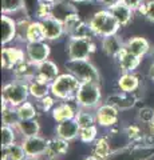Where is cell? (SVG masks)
Wrapping results in <instances>:
<instances>
[{
  "label": "cell",
  "instance_id": "cell-39",
  "mask_svg": "<svg viewBox=\"0 0 154 160\" xmlns=\"http://www.w3.org/2000/svg\"><path fill=\"white\" fill-rule=\"evenodd\" d=\"M29 23H31L29 18H24L16 22V40L22 43H27V31Z\"/></svg>",
  "mask_w": 154,
  "mask_h": 160
},
{
  "label": "cell",
  "instance_id": "cell-16",
  "mask_svg": "<svg viewBox=\"0 0 154 160\" xmlns=\"http://www.w3.org/2000/svg\"><path fill=\"white\" fill-rule=\"evenodd\" d=\"M125 49L129 51L130 53L135 55L138 58H143L150 52V43L146 38H142V36H133L125 42Z\"/></svg>",
  "mask_w": 154,
  "mask_h": 160
},
{
  "label": "cell",
  "instance_id": "cell-11",
  "mask_svg": "<svg viewBox=\"0 0 154 160\" xmlns=\"http://www.w3.org/2000/svg\"><path fill=\"white\" fill-rule=\"evenodd\" d=\"M26 51L18 47H3L2 48V68L13 69L19 63L26 60Z\"/></svg>",
  "mask_w": 154,
  "mask_h": 160
},
{
  "label": "cell",
  "instance_id": "cell-20",
  "mask_svg": "<svg viewBox=\"0 0 154 160\" xmlns=\"http://www.w3.org/2000/svg\"><path fill=\"white\" fill-rule=\"evenodd\" d=\"M141 86V80L134 72H122L117 80V87L121 92L134 93Z\"/></svg>",
  "mask_w": 154,
  "mask_h": 160
},
{
  "label": "cell",
  "instance_id": "cell-13",
  "mask_svg": "<svg viewBox=\"0 0 154 160\" xmlns=\"http://www.w3.org/2000/svg\"><path fill=\"white\" fill-rule=\"evenodd\" d=\"M107 9L113 13V16L117 19V22L119 23L121 28L129 26V24L133 22L134 13H135V11H133L131 8H129L126 4H123L121 2V0H118V2L111 4L110 7H107Z\"/></svg>",
  "mask_w": 154,
  "mask_h": 160
},
{
  "label": "cell",
  "instance_id": "cell-46",
  "mask_svg": "<svg viewBox=\"0 0 154 160\" xmlns=\"http://www.w3.org/2000/svg\"><path fill=\"white\" fill-rule=\"evenodd\" d=\"M149 132H150L151 135H153V136H154V120H153V122L150 123V124H149Z\"/></svg>",
  "mask_w": 154,
  "mask_h": 160
},
{
  "label": "cell",
  "instance_id": "cell-14",
  "mask_svg": "<svg viewBox=\"0 0 154 160\" xmlns=\"http://www.w3.org/2000/svg\"><path fill=\"white\" fill-rule=\"evenodd\" d=\"M42 24H43V29H44L46 42H55V40L61 39L63 35H66L63 23L59 22L55 18L44 19V20H42Z\"/></svg>",
  "mask_w": 154,
  "mask_h": 160
},
{
  "label": "cell",
  "instance_id": "cell-40",
  "mask_svg": "<svg viewBox=\"0 0 154 160\" xmlns=\"http://www.w3.org/2000/svg\"><path fill=\"white\" fill-rule=\"evenodd\" d=\"M137 119L140 123H143L149 126L153 120H154V108L151 107H142L138 109V113H137Z\"/></svg>",
  "mask_w": 154,
  "mask_h": 160
},
{
  "label": "cell",
  "instance_id": "cell-23",
  "mask_svg": "<svg viewBox=\"0 0 154 160\" xmlns=\"http://www.w3.org/2000/svg\"><path fill=\"white\" fill-rule=\"evenodd\" d=\"M16 39V22L9 15L2 13V44L7 46Z\"/></svg>",
  "mask_w": 154,
  "mask_h": 160
},
{
  "label": "cell",
  "instance_id": "cell-35",
  "mask_svg": "<svg viewBox=\"0 0 154 160\" xmlns=\"http://www.w3.org/2000/svg\"><path fill=\"white\" fill-rule=\"evenodd\" d=\"M6 151L8 153L9 160H26L27 153L24 151V147L22 146V143H12L9 147L6 148Z\"/></svg>",
  "mask_w": 154,
  "mask_h": 160
},
{
  "label": "cell",
  "instance_id": "cell-29",
  "mask_svg": "<svg viewBox=\"0 0 154 160\" xmlns=\"http://www.w3.org/2000/svg\"><path fill=\"white\" fill-rule=\"evenodd\" d=\"M75 122L78 123V126L81 127V128L97 126L95 111H94V109H87V108L78 107L77 115H75Z\"/></svg>",
  "mask_w": 154,
  "mask_h": 160
},
{
  "label": "cell",
  "instance_id": "cell-10",
  "mask_svg": "<svg viewBox=\"0 0 154 160\" xmlns=\"http://www.w3.org/2000/svg\"><path fill=\"white\" fill-rule=\"evenodd\" d=\"M22 146L24 147V151L27 153V158H42L47 153L48 148V139L36 135L31 138L22 139Z\"/></svg>",
  "mask_w": 154,
  "mask_h": 160
},
{
  "label": "cell",
  "instance_id": "cell-22",
  "mask_svg": "<svg viewBox=\"0 0 154 160\" xmlns=\"http://www.w3.org/2000/svg\"><path fill=\"white\" fill-rule=\"evenodd\" d=\"M115 60L118 63L119 69H121L122 72H134L141 64V58L130 53L129 51H126V49H123L115 58Z\"/></svg>",
  "mask_w": 154,
  "mask_h": 160
},
{
  "label": "cell",
  "instance_id": "cell-5",
  "mask_svg": "<svg viewBox=\"0 0 154 160\" xmlns=\"http://www.w3.org/2000/svg\"><path fill=\"white\" fill-rule=\"evenodd\" d=\"M29 98L28 83L20 82V80H13L7 83L2 88V99L11 107H19L24 102H27Z\"/></svg>",
  "mask_w": 154,
  "mask_h": 160
},
{
  "label": "cell",
  "instance_id": "cell-19",
  "mask_svg": "<svg viewBox=\"0 0 154 160\" xmlns=\"http://www.w3.org/2000/svg\"><path fill=\"white\" fill-rule=\"evenodd\" d=\"M61 72H59V67L56 63H54L52 60L47 59L46 62H43L36 66V78H39L43 82H47L51 84L55 80Z\"/></svg>",
  "mask_w": 154,
  "mask_h": 160
},
{
  "label": "cell",
  "instance_id": "cell-44",
  "mask_svg": "<svg viewBox=\"0 0 154 160\" xmlns=\"http://www.w3.org/2000/svg\"><path fill=\"white\" fill-rule=\"evenodd\" d=\"M123 4H126L129 8H131L133 11L138 12V9L141 8V6L143 4V0H121Z\"/></svg>",
  "mask_w": 154,
  "mask_h": 160
},
{
  "label": "cell",
  "instance_id": "cell-12",
  "mask_svg": "<svg viewBox=\"0 0 154 160\" xmlns=\"http://www.w3.org/2000/svg\"><path fill=\"white\" fill-rule=\"evenodd\" d=\"M140 98L134 93H125V92H115L110 95L106 99V103H110L111 106H114L115 108H118L119 111H129L137 106Z\"/></svg>",
  "mask_w": 154,
  "mask_h": 160
},
{
  "label": "cell",
  "instance_id": "cell-32",
  "mask_svg": "<svg viewBox=\"0 0 154 160\" xmlns=\"http://www.w3.org/2000/svg\"><path fill=\"white\" fill-rule=\"evenodd\" d=\"M16 112L20 120H31V119H36L38 118V109L34 106L31 102H24L23 104H20L19 107H16Z\"/></svg>",
  "mask_w": 154,
  "mask_h": 160
},
{
  "label": "cell",
  "instance_id": "cell-4",
  "mask_svg": "<svg viewBox=\"0 0 154 160\" xmlns=\"http://www.w3.org/2000/svg\"><path fill=\"white\" fill-rule=\"evenodd\" d=\"M153 156V143H133L113 151L107 160H150Z\"/></svg>",
  "mask_w": 154,
  "mask_h": 160
},
{
  "label": "cell",
  "instance_id": "cell-37",
  "mask_svg": "<svg viewBox=\"0 0 154 160\" xmlns=\"http://www.w3.org/2000/svg\"><path fill=\"white\" fill-rule=\"evenodd\" d=\"M82 23H83V20L81 19V16H79V13H74V15H71V16L63 23L64 31H66V35H67V36L70 38L71 35L77 31L78 27L81 26Z\"/></svg>",
  "mask_w": 154,
  "mask_h": 160
},
{
  "label": "cell",
  "instance_id": "cell-43",
  "mask_svg": "<svg viewBox=\"0 0 154 160\" xmlns=\"http://www.w3.org/2000/svg\"><path fill=\"white\" fill-rule=\"evenodd\" d=\"M40 0H24V9L23 11L26 12L27 18H34L35 16V12H36V7Z\"/></svg>",
  "mask_w": 154,
  "mask_h": 160
},
{
  "label": "cell",
  "instance_id": "cell-28",
  "mask_svg": "<svg viewBox=\"0 0 154 160\" xmlns=\"http://www.w3.org/2000/svg\"><path fill=\"white\" fill-rule=\"evenodd\" d=\"M113 153V147L110 140L107 139V136L98 138L95 142L93 143V153L94 156H97L99 160H107L110 158V155Z\"/></svg>",
  "mask_w": 154,
  "mask_h": 160
},
{
  "label": "cell",
  "instance_id": "cell-8",
  "mask_svg": "<svg viewBox=\"0 0 154 160\" xmlns=\"http://www.w3.org/2000/svg\"><path fill=\"white\" fill-rule=\"evenodd\" d=\"M26 56L27 60L31 62L32 64H40L43 62L50 58V53H51V47L46 40H42V42H34V43H27L26 44Z\"/></svg>",
  "mask_w": 154,
  "mask_h": 160
},
{
  "label": "cell",
  "instance_id": "cell-7",
  "mask_svg": "<svg viewBox=\"0 0 154 160\" xmlns=\"http://www.w3.org/2000/svg\"><path fill=\"white\" fill-rule=\"evenodd\" d=\"M95 49L97 44L93 38H68L66 51L68 60H83L90 59Z\"/></svg>",
  "mask_w": 154,
  "mask_h": 160
},
{
  "label": "cell",
  "instance_id": "cell-6",
  "mask_svg": "<svg viewBox=\"0 0 154 160\" xmlns=\"http://www.w3.org/2000/svg\"><path fill=\"white\" fill-rule=\"evenodd\" d=\"M66 69L81 82H101V73L90 59L68 60L66 63Z\"/></svg>",
  "mask_w": 154,
  "mask_h": 160
},
{
  "label": "cell",
  "instance_id": "cell-33",
  "mask_svg": "<svg viewBox=\"0 0 154 160\" xmlns=\"http://www.w3.org/2000/svg\"><path fill=\"white\" fill-rule=\"evenodd\" d=\"M98 126V124H97ZM91 126V127H83L79 129V136L78 139L84 144H91L98 139V127Z\"/></svg>",
  "mask_w": 154,
  "mask_h": 160
},
{
  "label": "cell",
  "instance_id": "cell-41",
  "mask_svg": "<svg viewBox=\"0 0 154 160\" xmlns=\"http://www.w3.org/2000/svg\"><path fill=\"white\" fill-rule=\"evenodd\" d=\"M56 98H54L51 93L47 95V96H44L43 99L38 100V107L40 108V111L43 112H51L54 107H55V102H56Z\"/></svg>",
  "mask_w": 154,
  "mask_h": 160
},
{
  "label": "cell",
  "instance_id": "cell-26",
  "mask_svg": "<svg viewBox=\"0 0 154 160\" xmlns=\"http://www.w3.org/2000/svg\"><path fill=\"white\" fill-rule=\"evenodd\" d=\"M51 115L56 123H62V122H66V120L75 119L77 109L68 102H62L54 107V109L51 111Z\"/></svg>",
  "mask_w": 154,
  "mask_h": 160
},
{
  "label": "cell",
  "instance_id": "cell-25",
  "mask_svg": "<svg viewBox=\"0 0 154 160\" xmlns=\"http://www.w3.org/2000/svg\"><path fill=\"white\" fill-rule=\"evenodd\" d=\"M15 129L22 136V139L40 135V124H39L38 118L31 120H19L15 126Z\"/></svg>",
  "mask_w": 154,
  "mask_h": 160
},
{
  "label": "cell",
  "instance_id": "cell-17",
  "mask_svg": "<svg viewBox=\"0 0 154 160\" xmlns=\"http://www.w3.org/2000/svg\"><path fill=\"white\" fill-rule=\"evenodd\" d=\"M123 49H125V42L121 36H118V33L102 38V51L107 56L115 59Z\"/></svg>",
  "mask_w": 154,
  "mask_h": 160
},
{
  "label": "cell",
  "instance_id": "cell-48",
  "mask_svg": "<svg viewBox=\"0 0 154 160\" xmlns=\"http://www.w3.org/2000/svg\"><path fill=\"white\" fill-rule=\"evenodd\" d=\"M72 3H75V4H79V3H86V2H90V0H71Z\"/></svg>",
  "mask_w": 154,
  "mask_h": 160
},
{
  "label": "cell",
  "instance_id": "cell-50",
  "mask_svg": "<svg viewBox=\"0 0 154 160\" xmlns=\"http://www.w3.org/2000/svg\"><path fill=\"white\" fill-rule=\"evenodd\" d=\"M44 2H48V3H55L56 0H44Z\"/></svg>",
  "mask_w": 154,
  "mask_h": 160
},
{
  "label": "cell",
  "instance_id": "cell-51",
  "mask_svg": "<svg viewBox=\"0 0 154 160\" xmlns=\"http://www.w3.org/2000/svg\"><path fill=\"white\" fill-rule=\"evenodd\" d=\"M50 160H56V159H50Z\"/></svg>",
  "mask_w": 154,
  "mask_h": 160
},
{
  "label": "cell",
  "instance_id": "cell-18",
  "mask_svg": "<svg viewBox=\"0 0 154 160\" xmlns=\"http://www.w3.org/2000/svg\"><path fill=\"white\" fill-rule=\"evenodd\" d=\"M79 129H81V127L78 126L75 119H71V120L58 123V126L55 128V135L64 140H67V142H72V140L78 139Z\"/></svg>",
  "mask_w": 154,
  "mask_h": 160
},
{
  "label": "cell",
  "instance_id": "cell-45",
  "mask_svg": "<svg viewBox=\"0 0 154 160\" xmlns=\"http://www.w3.org/2000/svg\"><path fill=\"white\" fill-rule=\"evenodd\" d=\"M149 78H150L153 82H154V62L151 63V66L150 68H149Z\"/></svg>",
  "mask_w": 154,
  "mask_h": 160
},
{
  "label": "cell",
  "instance_id": "cell-34",
  "mask_svg": "<svg viewBox=\"0 0 154 160\" xmlns=\"http://www.w3.org/2000/svg\"><path fill=\"white\" fill-rule=\"evenodd\" d=\"M24 9V0H2V13L12 15Z\"/></svg>",
  "mask_w": 154,
  "mask_h": 160
},
{
  "label": "cell",
  "instance_id": "cell-1",
  "mask_svg": "<svg viewBox=\"0 0 154 160\" xmlns=\"http://www.w3.org/2000/svg\"><path fill=\"white\" fill-rule=\"evenodd\" d=\"M79 86H81V80L72 73H61L51 83V95L61 102H71L75 100Z\"/></svg>",
  "mask_w": 154,
  "mask_h": 160
},
{
  "label": "cell",
  "instance_id": "cell-30",
  "mask_svg": "<svg viewBox=\"0 0 154 160\" xmlns=\"http://www.w3.org/2000/svg\"><path fill=\"white\" fill-rule=\"evenodd\" d=\"M42 40H46L42 22L40 20H31V23L28 26V31H27V43L42 42Z\"/></svg>",
  "mask_w": 154,
  "mask_h": 160
},
{
  "label": "cell",
  "instance_id": "cell-3",
  "mask_svg": "<svg viewBox=\"0 0 154 160\" xmlns=\"http://www.w3.org/2000/svg\"><path fill=\"white\" fill-rule=\"evenodd\" d=\"M75 103L78 107L95 109L102 104V91L99 82H81Z\"/></svg>",
  "mask_w": 154,
  "mask_h": 160
},
{
  "label": "cell",
  "instance_id": "cell-36",
  "mask_svg": "<svg viewBox=\"0 0 154 160\" xmlns=\"http://www.w3.org/2000/svg\"><path fill=\"white\" fill-rule=\"evenodd\" d=\"M16 129L11 126H3L2 127V148L9 147L16 140Z\"/></svg>",
  "mask_w": 154,
  "mask_h": 160
},
{
  "label": "cell",
  "instance_id": "cell-2",
  "mask_svg": "<svg viewBox=\"0 0 154 160\" xmlns=\"http://www.w3.org/2000/svg\"><path fill=\"white\" fill-rule=\"evenodd\" d=\"M88 26H90L94 36H99V38L115 35L118 33L119 28H121L117 19L113 16V13L107 8L97 11L94 13L90 18V20H88Z\"/></svg>",
  "mask_w": 154,
  "mask_h": 160
},
{
  "label": "cell",
  "instance_id": "cell-27",
  "mask_svg": "<svg viewBox=\"0 0 154 160\" xmlns=\"http://www.w3.org/2000/svg\"><path fill=\"white\" fill-rule=\"evenodd\" d=\"M29 96H32L35 100H40L44 96L51 93V84L47 82H43L39 78H34L31 82H28Z\"/></svg>",
  "mask_w": 154,
  "mask_h": 160
},
{
  "label": "cell",
  "instance_id": "cell-31",
  "mask_svg": "<svg viewBox=\"0 0 154 160\" xmlns=\"http://www.w3.org/2000/svg\"><path fill=\"white\" fill-rule=\"evenodd\" d=\"M2 120H3V126H11V127H15L20 120L18 116L16 108L8 106L3 99H2Z\"/></svg>",
  "mask_w": 154,
  "mask_h": 160
},
{
  "label": "cell",
  "instance_id": "cell-47",
  "mask_svg": "<svg viewBox=\"0 0 154 160\" xmlns=\"http://www.w3.org/2000/svg\"><path fill=\"white\" fill-rule=\"evenodd\" d=\"M83 160H99L97 156H94V155H90V156H87V158H84Z\"/></svg>",
  "mask_w": 154,
  "mask_h": 160
},
{
  "label": "cell",
  "instance_id": "cell-52",
  "mask_svg": "<svg viewBox=\"0 0 154 160\" xmlns=\"http://www.w3.org/2000/svg\"><path fill=\"white\" fill-rule=\"evenodd\" d=\"M153 55H154V51H153Z\"/></svg>",
  "mask_w": 154,
  "mask_h": 160
},
{
  "label": "cell",
  "instance_id": "cell-21",
  "mask_svg": "<svg viewBox=\"0 0 154 160\" xmlns=\"http://www.w3.org/2000/svg\"><path fill=\"white\" fill-rule=\"evenodd\" d=\"M15 80H20V82L28 83L36 76V66L32 64L28 60H23L22 63H19L16 67L12 69Z\"/></svg>",
  "mask_w": 154,
  "mask_h": 160
},
{
  "label": "cell",
  "instance_id": "cell-49",
  "mask_svg": "<svg viewBox=\"0 0 154 160\" xmlns=\"http://www.w3.org/2000/svg\"><path fill=\"white\" fill-rule=\"evenodd\" d=\"M26 160H40V158H27Z\"/></svg>",
  "mask_w": 154,
  "mask_h": 160
},
{
  "label": "cell",
  "instance_id": "cell-42",
  "mask_svg": "<svg viewBox=\"0 0 154 160\" xmlns=\"http://www.w3.org/2000/svg\"><path fill=\"white\" fill-rule=\"evenodd\" d=\"M138 12L141 15H143L149 22L154 23V0H147V2H143V4L141 6V8L138 9Z\"/></svg>",
  "mask_w": 154,
  "mask_h": 160
},
{
  "label": "cell",
  "instance_id": "cell-38",
  "mask_svg": "<svg viewBox=\"0 0 154 160\" xmlns=\"http://www.w3.org/2000/svg\"><path fill=\"white\" fill-rule=\"evenodd\" d=\"M35 18H38V20H44L48 18H52V3L44 2L40 0L36 7V12H35Z\"/></svg>",
  "mask_w": 154,
  "mask_h": 160
},
{
  "label": "cell",
  "instance_id": "cell-24",
  "mask_svg": "<svg viewBox=\"0 0 154 160\" xmlns=\"http://www.w3.org/2000/svg\"><path fill=\"white\" fill-rule=\"evenodd\" d=\"M68 143L67 140H64L59 136H54L51 139H48V148H47V158L48 159H58L66 155L68 151Z\"/></svg>",
  "mask_w": 154,
  "mask_h": 160
},
{
  "label": "cell",
  "instance_id": "cell-9",
  "mask_svg": "<svg viewBox=\"0 0 154 160\" xmlns=\"http://www.w3.org/2000/svg\"><path fill=\"white\" fill-rule=\"evenodd\" d=\"M119 109L111 106L110 103H102L95 109V116H97V124L105 128H113L117 126L119 120Z\"/></svg>",
  "mask_w": 154,
  "mask_h": 160
},
{
  "label": "cell",
  "instance_id": "cell-15",
  "mask_svg": "<svg viewBox=\"0 0 154 160\" xmlns=\"http://www.w3.org/2000/svg\"><path fill=\"white\" fill-rule=\"evenodd\" d=\"M74 13H78V9L71 0H56L52 3V18L58 19L59 22L64 23Z\"/></svg>",
  "mask_w": 154,
  "mask_h": 160
}]
</instances>
